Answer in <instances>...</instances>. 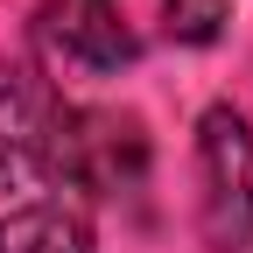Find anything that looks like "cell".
<instances>
[{
	"mask_svg": "<svg viewBox=\"0 0 253 253\" xmlns=\"http://www.w3.org/2000/svg\"><path fill=\"white\" fill-rule=\"evenodd\" d=\"M0 253H91V197L56 141V99L0 63Z\"/></svg>",
	"mask_w": 253,
	"mask_h": 253,
	"instance_id": "obj_1",
	"label": "cell"
},
{
	"mask_svg": "<svg viewBox=\"0 0 253 253\" xmlns=\"http://www.w3.org/2000/svg\"><path fill=\"white\" fill-rule=\"evenodd\" d=\"M197 225L218 253L253 246V126L232 106H204L197 120Z\"/></svg>",
	"mask_w": 253,
	"mask_h": 253,
	"instance_id": "obj_2",
	"label": "cell"
},
{
	"mask_svg": "<svg viewBox=\"0 0 253 253\" xmlns=\"http://www.w3.org/2000/svg\"><path fill=\"white\" fill-rule=\"evenodd\" d=\"M28 36L56 78H120L134 63V28L113 0H42Z\"/></svg>",
	"mask_w": 253,
	"mask_h": 253,
	"instance_id": "obj_3",
	"label": "cell"
},
{
	"mask_svg": "<svg viewBox=\"0 0 253 253\" xmlns=\"http://www.w3.org/2000/svg\"><path fill=\"white\" fill-rule=\"evenodd\" d=\"M56 141H63V162H71L84 197H106V190H134L148 169V141L134 120H113V113H84V106H56Z\"/></svg>",
	"mask_w": 253,
	"mask_h": 253,
	"instance_id": "obj_4",
	"label": "cell"
},
{
	"mask_svg": "<svg viewBox=\"0 0 253 253\" xmlns=\"http://www.w3.org/2000/svg\"><path fill=\"white\" fill-rule=\"evenodd\" d=\"M162 28H169V42L204 49L225 36V0H162Z\"/></svg>",
	"mask_w": 253,
	"mask_h": 253,
	"instance_id": "obj_5",
	"label": "cell"
}]
</instances>
